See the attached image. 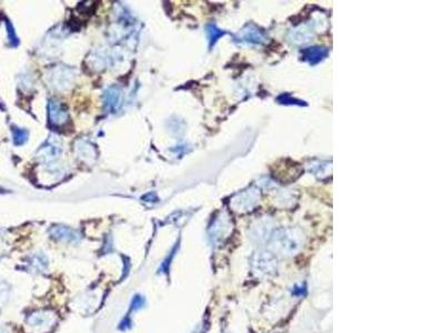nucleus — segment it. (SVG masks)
<instances>
[{
    "instance_id": "7",
    "label": "nucleus",
    "mask_w": 444,
    "mask_h": 333,
    "mask_svg": "<svg viewBox=\"0 0 444 333\" xmlns=\"http://www.w3.org/2000/svg\"><path fill=\"white\" fill-rule=\"evenodd\" d=\"M240 39H242V41H247L249 44H261L264 41V36L255 27L248 26L246 29L242 30Z\"/></svg>"
},
{
    "instance_id": "2",
    "label": "nucleus",
    "mask_w": 444,
    "mask_h": 333,
    "mask_svg": "<svg viewBox=\"0 0 444 333\" xmlns=\"http://www.w3.org/2000/svg\"><path fill=\"white\" fill-rule=\"evenodd\" d=\"M253 270L260 275H269L277 271V258L271 252L259 251L252 260Z\"/></svg>"
},
{
    "instance_id": "3",
    "label": "nucleus",
    "mask_w": 444,
    "mask_h": 333,
    "mask_svg": "<svg viewBox=\"0 0 444 333\" xmlns=\"http://www.w3.org/2000/svg\"><path fill=\"white\" fill-rule=\"evenodd\" d=\"M48 110H49V121L51 122V124L57 126V127H60V126L65 124L68 121V119H69L67 109L59 101L50 100Z\"/></svg>"
},
{
    "instance_id": "15",
    "label": "nucleus",
    "mask_w": 444,
    "mask_h": 333,
    "mask_svg": "<svg viewBox=\"0 0 444 333\" xmlns=\"http://www.w3.org/2000/svg\"><path fill=\"white\" fill-rule=\"evenodd\" d=\"M6 25H7V32H8L9 41H10L11 46H14V47H16V46H18L19 40H18V38H17V36H16V32H15L14 27H13V25L10 24L9 21L6 22Z\"/></svg>"
},
{
    "instance_id": "14",
    "label": "nucleus",
    "mask_w": 444,
    "mask_h": 333,
    "mask_svg": "<svg viewBox=\"0 0 444 333\" xmlns=\"http://www.w3.org/2000/svg\"><path fill=\"white\" fill-rule=\"evenodd\" d=\"M47 265H48L47 259H46L45 256H42V255L33 256V258H32V266L33 267L43 270V269H46V267H47Z\"/></svg>"
},
{
    "instance_id": "12",
    "label": "nucleus",
    "mask_w": 444,
    "mask_h": 333,
    "mask_svg": "<svg viewBox=\"0 0 444 333\" xmlns=\"http://www.w3.org/2000/svg\"><path fill=\"white\" fill-rule=\"evenodd\" d=\"M206 31H207V34H208V39H209V44H210V47H212V46L218 41V40L224 36L225 34V32L222 31V30H220L219 28L215 26L214 24H210V25H208L207 26V28H206Z\"/></svg>"
},
{
    "instance_id": "8",
    "label": "nucleus",
    "mask_w": 444,
    "mask_h": 333,
    "mask_svg": "<svg viewBox=\"0 0 444 333\" xmlns=\"http://www.w3.org/2000/svg\"><path fill=\"white\" fill-rule=\"evenodd\" d=\"M313 37V31L309 26H301L290 33V39L295 44H305Z\"/></svg>"
},
{
    "instance_id": "10",
    "label": "nucleus",
    "mask_w": 444,
    "mask_h": 333,
    "mask_svg": "<svg viewBox=\"0 0 444 333\" xmlns=\"http://www.w3.org/2000/svg\"><path fill=\"white\" fill-rule=\"evenodd\" d=\"M50 233L56 239L66 241H77L80 238V235L76 231H73L67 227H55L54 229H51Z\"/></svg>"
},
{
    "instance_id": "1",
    "label": "nucleus",
    "mask_w": 444,
    "mask_h": 333,
    "mask_svg": "<svg viewBox=\"0 0 444 333\" xmlns=\"http://www.w3.org/2000/svg\"><path fill=\"white\" fill-rule=\"evenodd\" d=\"M304 235L299 228H286L273 235V248L282 255H294L303 245Z\"/></svg>"
},
{
    "instance_id": "6",
    "label": "nucleus",
    "mask_w": 444,
    "mask_h": 333,
    "mask_svg": "<svg viewBox=\"0 0 444 333\" xmlns=\"http://www.w3.org/2000/svg\"><path fill=\"white\" fill-rule=\"evenodd\" d=\"M327 55H328L327 49L320 48V47L308 48L302 53L303 59L306 62H309L310 65H316V64H318V62H320L321 60L326 58Z\"/></svg>"
},
{
    "instance_id": "16",
    "label": "nucleus",
    "mask_w": 444,
    "mask_h": 333,
    "mask_svg": "<svg viewBox=\"0 0 444 333\" xmlns=\"http://www.w3.org/2000/svg\"><path fill=\"white\" fill-rule=\"evenodd\" d=\"M144 303H145L144 298L139 297V296H136L134 298L132 302H131V308L132 309H139V308H141L142 306H144Z\"/></svg>"
},
{
    "instance_id": "4",
    "label": "nucleus",
    "mask_w": 444,
    "mask_h": 333,
    "mask_svg": "<svg viewBox=\"0 0 444 333\" xmlns=\"http://www.w3.org/2000/svg\"><path fill=\"white\" fill-rule=\"evenodd\" d=\"M55 315L50 312H37L31 314L28 318V324L33 326V328H45L54 323Z\"/></svg>"
},
{
    "instance_id": "13",
    "label": "nucleus",
    "mask_w": 444,
    "mask_h": 333,
    "mask_svg": "<svg viewBox=\"0 0 444 333\" xmlns=\"http://www.w3.org/2000/svg\"><path fill=\"white\" fill-rule=\"evenodd\" d=\"M14 133V143L16 146H21L28 140V131L25 129L15 128Z\"/></svg>"
},
{
    "instance_id": "11",
    "label": "nucleus",
    "mask_w": 444,
    "mask_h": 333,
    "mask_svg": "<svg viewBox=\"0 0 444 333\" xmlns=\"http://www.w3.org/2000/svg\"><path fill=\"white\" fill-rule=\"evenodd\" d=\"M258 199V194L254 190H250L247 192H243L241 194H239L238 198H236L235 200H240L239 201V204L237 208H246L244 210H248L251 208V206L255 203V201Z\"/></svg>"
},
{
    "instance_id": "5",
    "label": "nucleus",
    "mask_w": 444,
    "mask_h": 333,
    "mask_svg": "<svg viewBox=\"0 0 444 333\" xmlns=\"http://www.w3.org/2000/svg\"><path fill=\"white\" fill-rule=\"evenodd\" d=\"M60 152H61V147L58 145V143H55V142L49 140L40 149V152H39L38 156L41 158L42 161L49 162V161H53L54 159L58 157Z\"/></svg>"
},
{
    "instance_id": "17",
    "label": "nucleus",
    "mask_w": 444,
    "mask_h": 333,
    "mask_svg": "<svg viewBox=\"0 0 444 333\" xmlns=\"http://www.w3.org/2000/svg\"><path fill=\"white\" fill-rule=\"evenodd\" d=\"M0 333H8V331H6L5 329H0Z\"/></svg>"
},
{
    "instance_id": "9",
    "label": "nucleus",
    "mask_w": 444,
    "mask_h": 333,
    "mask_svg": "<svg viewBox=\"0 0 444 333\" xmlns=\"http://www.w3.org/2000/svg\"><path fill=\"white\" fill-rule=\"evenodd\" d=\"M104 99L105 106L108 110L115 111L119 106V101H120V91L116 87H111L105 93Z\"/></svg>"
}]
</instances>
